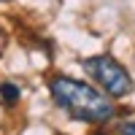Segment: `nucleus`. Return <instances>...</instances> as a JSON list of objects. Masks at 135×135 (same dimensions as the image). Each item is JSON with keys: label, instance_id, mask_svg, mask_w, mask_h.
<instances>
[{"label": "nucleus", "instance_id": "obj_1", "mask_svg": "<svg viewBox=\"0 0 135 135\" xmlns=\"http://www.w3.org/2000/svg\"><path fill=\"white\" fill-rule=\"evenodd\" d=\"M49 95H51V103L60 111H65L73 122H84L89 127L108 124L122 114L108 95H103L100 89L78 81V78H70V76H51Z\"/></svg>", "mask_w": 135, "mask_h": 135}, {"label": "nucleus", "instance_id": "obj_2", "mask_svg": "<svg viewBox=\"0 0 135 135\" xmlns=\"http://www.w3.org/2000/svg\"><path fill=\"white\" fill-rule=\"evenodd\" d=\"M84 73L100 86V92L108 95L111 100L127 97L135 92V81L124 65H122L114 54H95V57L81 60Z\"/></svg>", "mask_w": 135, "mask_h": 135}, {"label": "nucleus", "instance_id": "obj_3", "mask_svg": "<svg viewBox=\"0 0 135 135\" xmlns=\"http://www.w3.org/2000/svg\"><path fill=\"white\" fill-rule=\"evenodd\" d=\"M22 100V86L14 84V81H0V103L6 108H14Z\"/></svg>", "mask_w": 135, "mask_h": 135}, {"label": "nucleus", "instance_id": "obj_4", "mask_svg": "<svg viewBox=\"0 0 135 135\" xmlns=\"http://www.w3.org/2000/svg\"><path fill=\"white\" fill-rule=\"evenodd\" d=\"M108 135H135V119H130V122H122V124H119L116 130H111Z\"/></svg>", "mask_w": 135, "mask_h": 135}]
</instances>
